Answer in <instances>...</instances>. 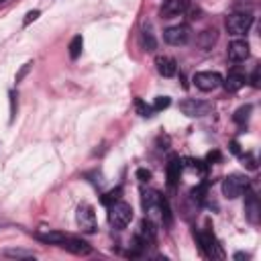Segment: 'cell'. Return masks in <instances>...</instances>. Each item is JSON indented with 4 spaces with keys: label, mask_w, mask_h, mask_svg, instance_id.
<instances>
[{
    "label": "cell",
    "mask_w": 261,
    "mask_h": 261,
    "mask_svg": "<svg viewBox=\"0 0 261 261\" xmlns=\"http://www.w3.org/2000/svg\"><path fill=\"white\" fill-rule=\"evenodd\" d=\"M206 161H208V163H216V161H220V153H218V151H212V153H208Z\"/></svg>",
    "instance_id": "33"
},
{
    "label": "cell",
    "mask_w": 261,
    "mask_h": 261,
    "mask_svg": "<svg viewBox=\"0 0 261 261\" xmlns=\"http://www.w3.org/2000/svg\"><path fill=\"white\" fill-rule=\"evenodd\" d=\"M198 43L202 49H210L216 43V29H206L198 35Z\"/></svg>",
    "instance_id": "18"
},
{
    "label": "cell",
    "mask_w": 261,
    "mask_h": 261,
    "mask_svg": "<svg viewBox=\"0 0 261 261\" xmlns=\"http://www.w3.org/2000/svg\"><path fill=\"white\" fill-rule=\"evenodd\" d=\"M181 167H188V169H192V171H196V173H200V175H204L206 173V163L204 161H200V159H181Z\"/></svg>",
    "instance_id": "19"
},
{
    "label": "cell",
    "mask_w": 261,
    "mask_h": 261,
    "mask_svg": "<svg viewBox=\"0 0 261 261\" xmlns=\"http://www.w3.org/2000/svg\"><path fill=\"white\" fill-rule=\"evenodd\" d=\"M194 84L202 92H212L218 86H222V77H220L218 71H198L194 75Z\"/></svg>",
    "instance_id": "8"
},
{
    "label": "cell",
    "mask_w": 261,
    "mask_h": 261,
    "mask_svg": "<svg viewBox=\"0 0 261 261\" xmlns=\"http://www.w3.org/2000/svg\"><path fill=\"white\" fill-rule=\"evenodd\" d=\"M137 179L143 181V184H147V181L151 179V171H149V169H143V167L137 169Z\"/></svg>",
    "instance_id": "28"
},
{
    "label": "cell",
    "mask_w": 261,
    "mask_h": 261,
    "mask_svg": "<svg viewBox=\"0 0 261 261\" xmlns=\"http://www.w3.org/2000/svg\"><path fill=\"white\" fill-rule=\"evenodd\" d=\"M253 24V16L249 12H232L226 16V31L232 37H241L245 35Z\"/></svg>",
    "instance_id": "4"
},
{
    "label": "cell",
    "mask_w": 261,
    "mask_h": 261,
    "mask_svg": "<svg viewBox=\"0 0 261 261\" xmlns=\"http://www.w3.org/2000/svg\"><path fill=\"white\" fill-rule=\"evenodd\" d=\"M179 110L186 116L200 118V116H206L212 110V104L210 102H204V100H198V98H186V100L179 102Z\"/></svg>",
    "instance_id": "7"
},
{
    "label": "cell",
    "mask_w": 261,
    "mask_h": 261,
    "mask_svg": "<svg viewBox=\"0 0 261 261\" xmlns=\"http://www.w3.org/2000/svg\"><path fill=\"white\" fill-rule=\"evenodd\" d=\"M181 159L179 157H169V161H167V167H165V173H167V186L169 188H175L177 186V181H179V177H181Z\"/></svg>",
    "instance_id": "15"
},
{
    "label": "cell",
    "mask_w": 261,
    "mask_h": 261,
    "mask_svg": "<svg viewBox=\"0 0 261 261\" xmlns=\"http://www.w3.org/2000/svg\"><path fill=\"white\" fill-rule=\"evenodd\" d=\"M59 247H63L65 251H69V253H73V255H80V257H84V255H90V253H92V247H90L86 241L75 239V237H69V234L63 239V243H61Z\"/></svg>",
    "instance_id": "11"
},
{
    "label": "cell",
    "mask_w": 261,
    "mask_h": 261,
    "mask_svg": "<svg viewBox=\"0 0 261 261\" xmlns=\"http://www.w3.org/2000/svg\"><path fill=\"white\" fill-rule=\"evenodd\" d=\"M249 190V177L243 173H230L222 179V194L228 200H234L239 196H243Z\"/></svg>",
    "instance_id": "3"
},
{
    "label": "cell",
    "mask_w": 261,
    "mask_h": 261,
    "mask_svg": "<svg viewBox=\"0 0 261 261\" xmlns=\"http://www.w3.org/2000/svg\"><path fill=\"white\" fill-rule=\"evenodd\" d=\"M82 49H84V39H82V35H75L71 39V43H69V57L77 59L82 55Z\"/></svg>",
    "instance_id": "20"
},
{
    "label": "cell",
    "mask_w": 261,
    "mask_h": 261,
    "mask_svg": "<svg viewBox=\"0 0 261 261\" xmlns=\"http://www.w3.org/2000/svg\"><path fill=\"white\" fill-rule=\"evenodd\" d=\"M259 67H255V71H253V75H251V84H253V88H259Z\"/></svg>",
    "instance_id": "32"
},
{
    "label": "cell",
    "mask_w": 261,
    "mask_h": 261,
    "mask_svg": "<svg viewBox=\"0 0 261 261\" xmlns=\"http://www.w3.org/2000/svg\"><path fill=\"white\" fill-rule=\"evenodd\" d=\"M0 2H4V0H0Z\"/></svg>",
    "instance_id": "36"
},
{
    "label": "cell",
    "mask_w": 261,
    "mask_h": 261,
    "mask_svg": "<svg viewBox=\"0 0 261 261\" xmlns=\"http://www.w3.org/2000/svg\"><path fill=\"white\" fill-rule=\"evenodd\" d=\"M249 114H251V104H245V106H241L237 112H234V122L239 124V126H245V122L249 120Z\"/></svg>",
    "instance_id": "21"
},
{
    "label": "cell",
    "mask_w": 261,
    "mask_h": 261,
    "mask_svg": "<svg viewBox=\"0 0 261 261\" xmlns=\"http://www.w3.org/2000/svg\"><path fill=\"white\" fill-rule=\"evenodd\" d=\"M31 65H33V63H31V61H29V63H24V65H22V69H20V71H18V73H16V82H20V80H22V77H24V73H27V71H29V69H31Z\"/></svg>",
    "instance_id": "30"
},
{
    "label": "cell",
    "mask_w": 261,
    "mask_h": 261,
    "mask_svg": "<svg viewBox=\"0 0 261 261\" xmlns=\"http://www.w3.org/2000/svg\"><path fill=\"white\" fill-rule=\"evenodd\" d=\"M230 151H232L234 155H241V147H239V143H237V141H232V143H230Z\"/></svg>",
    "instance_id": "34"
},
{
    "label": "cell",
    "mask_w": 261,
    "mask_h": 261,
    "mask_svg": "<svg viewBox=\"0 0 261 261\" xmlns=\"http://www.w3.org/2000/svg\"><path fill=\"white\" fill-rule=\"evenodd\" d=\"M196 241H198L200 251L204 253V257H208V259H222V257H224V251H222L218 239L214 237V232H212L210 228L198 230V232H196Z\"/></svg>",
    "instance_id": "2"
},
{
    "label": "cell",
    "mask_w": 261,
    "mask_h": 261,
    "mask_svg": "<svg viewBox=\"0 0 261 261\" xmlns=\"http://www.w3.org/2000/svg\"><path fill=\"white\" fill-rule=\"evenodd\" d=\"M39 14H41L39 10H31V12L27 14V18H24V27H27V24H29L31 20H35V18H39Z\"/></svg>",
    "instance_id": "31"
},
{
    "label": "cell",
    "mask_w": 261,
    "mask_h": 261,
    "mask_svg": "<svg viewBox=\"0 0 261 261\" xmlns=\"http://www.w3.org/2000/svg\"><path fill=\"white\" fill-rule=\"evenodd\" d=\"M245 82H247V77H245V73L239 69V67H232L230 71H228V75H226V80L222 82V86L226 88V92H239L243 86H245Z\"/></svg>",
    "instance_id": "14"
},
{
    "label": "cell",
    "mask_w": 261,
    "mask_h": 261,
    "mask_svg": "<svg viewBox=\"0 0 261 261\" xmlns=\"http://www.w3.org/2000/svg\"><path fill=\"white\" fill-rule=\"evenodd\" d=\"M190 8V0H165L161 6V16L163 18H173L184 14Z\"/></svg>",
    "instance_id": "12"
},
{
    "label": "cell",
    "mask_w": 261,
    "mask_h": 261,
    "mask_svg": "<svg viewBox=\"0 0 261 261\" xmlns=\"http://www.w3.org/2000/svg\"><path fill=\"white\" fill-rule=\"evenodd\" d=\"M75 222H77V226L82 228V232H88V234L96 232V228H98L96 212H94V208H92L90 204H86V202L77 206V210H75Z\"/></svg>",
    "instance_id": "6"
},
{
    "label": "cell",
    "mask_w": 261,
    "mask_h": 261,
    "mask_svg": "<svg viewBox=\"0 0 261 261\" xmlns=\"http://www.w3.org/2000/svg\"><path fill=\"white\" fill-rule=\"evenodd\" d=\"M163 39L167 45H173V47H181V45H188L190 39H192V29L188 24H173V27H167L163 31Z\"/></svg>",
    "instance_id": "5"
},
{
    "label": "cell",
    "mask_w": 261,
    "mask_h": 261,
    "mask_svg": "<svg viewBox=\"0 0 261 261\" xmlns=\"http://www.w3.org/2000/svg\"><path fill=\"white\" fill-rule=\"evenodd\" d=\"M120 192H122V188H114L112 192H108V194H104L102 196V202L108 206V204H112V202H116L118 198H120Z\"/></svg>",
    "instance_id": "23"
},
{
    "label": "cell",
    "mask_w": 261,
    "mask_h": 261,
    "mask_svg": "<svg viewBox=\"0 0 261 261\" xmlns=\"http://www.w3.org/2000/svg\"><path fill=\"white\" fill-rule=\"evenodd\" d=\"M4 255L6 257H24V259H29V257H33V253H29V251H20V249H6L4 251Z\"/></svg>",
    "instance_id": "26"
},
{
    "label": "cell",
    "mask_w": 261,
    "mask_h": 261,
    "mask_svg": "<svg viewBox=\"0 0 261 261\" xmlns=\"http://www.w3.org/2000/svg\"><path fill=\"white\" fill-rule=\"evenodd\" d=\"M137 110H139V114H141V116H151V114H153V108H151V106H147L143 100H137Z\"/></svg>",
    "instance_id": "27"
},
{
    "label": "cell",
    "mask_w": 261,
    "mask_h": 261,
    "mask_svg": "<svg viewBox=\"0 0 261 261\" xmlns=\"http://www.w3.org/2000/svg\"><path fill=\"white\" fill-rule=\"evenodd\" d=\"M8 96H10V122H12V120H14V116H16V94H14V92H10Z\"/></svg>",
    "instance_id": "29"
},
{
    "label": "cell",
    "mask_w": 261,
    "mask_h": 261,
    "mask_svg": "<svg viewBox=\"0 0 261 261\" xmlns=\"http://www.w3.org/2000/svg\"><path fill=\"white\" fill-rule=\"evenodd\" d=\"M245 216L251 224H259V218H261V204H259V198L255 196V192L247 190L245 192Z\"/></svg>",
    "instance_id": "9"
},
{
    "label": "cell",
    "mask_w": 261,
    "mask_h": 261,
    "mask_svg": "<svg viewBox=\"0 0 261 261\" xmlns=\"http://www.w3.org/2000/svg\"><path fill=\"white\" fill-rule=\"evenodd\" d=\"M169 104H171V98H169V96H157L151 108H153V112H157V110H163V108H167Z\"/></svg>",
    "instance_id": "22"
},
{
    "label": "cell",
    "mask_w": 261,
    "mask_h": 261,
    "mask_svg": "<svg viewBox=\"0 0 261 261\" xmlns=\"http://www.w3.org/2000/svg\"><path fill=\"white\" fill-rule=\"evenodd\" d=\"M234 259H249L247 253H234Z\"/></svg>",
    "instance_id": "35"
},
{
    "label": "cell",
    "mask_w": 261,
    "mask_h": 261,
    "mask_svg": "<svg viewBox=\"0 0 261 261\" xmlns=\"http://www.w3.org/2000/svg\"><path fill=\"white\" fill-rule=\"evenodd\" d=\"M133 220V206L126 204V202H112L108 204V222L114 226V228H126Z\"/></svg>",
    "instance_id": "1"
},
{
    "label": "cell",
    "mask_w": 261,
    "mask_h": 261,
    "mask_svg": "<svg viewBox=\"0 0 261 261\" xmlns=\"http://www.w3.org/2000/svg\"><path fill=\"white\" fill-rule=\"evenodd\" d=\"M161 200H163V196L159 192H155V190H143L141 192V204H143L145 212H151L153 208H159Z\"/></svg>",
    "instance_id": "16"
},
{
    "label": "cell",
    "mask_w": 261,
    "mask_h": 261,
    "mask_svg": "<svg viewBox=\"0 0 261 261\" xmlns=\"http://www.w3.org/2000/svg\"><path fill=\"white\" fill-rule=\"evenodd\" d=\"M65 237L67 234H63L59 230H37L35 232V239L41 243H47V245H61Z\"/></svg>",
    "instance_id": "17"
},
{
    "label": "cell",
    "mask_w": 261,
    "mask_h": 261,
    "mask_svg": "<svg viewBox=\"0 0 261 261\" xmlns=\"http://www.w3.org/2000/svg\"><path fill=\"white\" fill-rule=\"evenodd\" d=\"M241 159H243V165L247 167V169H257V159L251 155V153H245V155H241Z\"/></svg>",
    "instance_id": "25"
},
{
    "label": "cell",
    "mask_w": 261,
    "mask_h": 261,
    "mask_svg": "<svg viewBox=\"0 0 261 261\" xmlns=\"http://www.w3.org/2000/svg\"><path fill=\"white\" fill-rule=\"evenodd\" d=\"M155 67L163 77H173L177 73V61L169 55H157L155 57Z\"/></svg>",
    "instance_id": "13"
},
{
    "label": "cell",
    "mask_w": 261,
    "mask_h": 261,
    "mask_svg": "<svg viewBox=\"0 0 261 261\" xmlns=\"http://www.w3.org/2000/svg\"><path fill=\"white\" fill-rule=\"evenodd\" d=\"M249 57V43L243 39H234L228 45V61L230 63H241Z\"/></svg>",
    "instance_id": "10"
},
{
    "label": "cell",
    "mask_w": 261,
    "mask_h": 261,
    "mask_svg": "<svg viewBox=\"0 0 261 261\" xmlns=\"http://www.w3.org/2000/svg\"><path fill=\"white\" fill-rule=\"evenodd\" d=\"M143 41H145V47H147V51H153L155 49V37H153V33L149 31V29H145L143 31Z\"/></svg>",
    "instance_id": "24"
}]
</instances>
